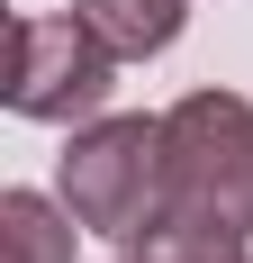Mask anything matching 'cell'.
Returning <instances> with one entry per match:
<instances>
[{"label":"cell","mask_w":253,"mask_h":263,"mask_svg":"<svg viewBox=\"0 0 253 263\" xmlns=\"http://www.w3.org/2000/svg\"><path fill=\"white\" fill-rule=\"evenodd\" d=\"M64 209L109 245H145L172 218V163H163V118L136 109H100L91 127H73L64 163H54Z\"/></svg>","instance_id":"1"},{"label":"cell","mask_w":253,"mask_h":263,"mask_svg":"<svg viewBox=\"0 0 253 263\" xmlns=\"http://www.w3.org/2000/svg\"><path fill=\"white\" fill-rule=\"evenodd\" d=\"M64 9H73L118 64H154L163 46H181V27H190V0H64Z\"/></svg>","instance_id":"4"},{"label":"cell","mask_w":253,"mask_h":263,"mask_svg":"<svg viewBox=\"0 0 253 263\" xmlns=\"http://www.w3.org/2000/svg\"><path fill=\"white\" fill-rule=\"evenodd\" d=\"M109 91H118V54L73 9L9 27V109L18 118H36V127H91L109 109Z\"/></svg>","instance_id":"3"},{"label":"cell","mask_w":253,"mask_h":263,"mask_svg":"<svg viewBox=\"0 0 253 263\" xmlns=\"http://www.w3.org/2000/svg\"><path fill=\"white\" fill-rule=\"evenodd\" d=\"M91 236L73 209H64V191H0V263H73V245Z\"/></svg>","instance_id":"5"},{"label":"cell","mask_w":253,"mask_h":263,"mask_svg":"<svg viewBox=\"0 0 253 263\" xmlns=\"http://www.w3.org/2000/svg\"><path fill=\"white\" fill-rule=\"evenodd\" d=\"M244 245H253L244 227H217V218H181V209H172L136 254H145V263H253Z\"/></svg>","instance_id":"6"},{"label":"cell","mask_w":253,"mask_h":263,"mask_svg":"<svg viewBox=\"0 0 253 263\" xmlns=\"http://www.w3.org/2000/svg\"><path fill=\"white\" fill-rule=\"evenodd\" d=\"M163 163H172V209L217 218L253 236V100L244 91H190L163 109Z\"/></svg>","instance_id":"2"},{"label":"cell","mask_w":253,"mask_h":263,"mask_svg":"<svg viewBox=\"0 0 253 263\" xmlns=\"http://www.w3.org/2000/svg\"><path fill=\"white\" fill-rule=\"evenodd\" d=\"M118 263H145V254H136V245H126V254H118Z\"/></svg>","instance_id":"7"}]
</instances>
